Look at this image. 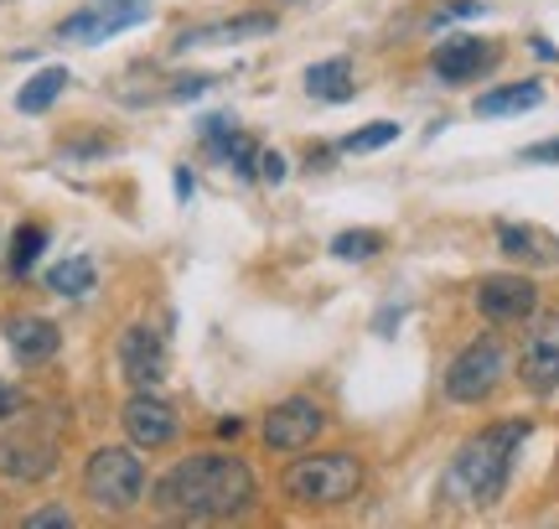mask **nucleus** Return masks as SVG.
<instances>
[{
  "label": "nucleus",
  "instance_id": "obj_18",
  "mask_svg": "<svg viewBox=\"0 0 559 529\" xmlns=\"http://www.w3.org/2000/svg\"><path fill=\"white\" fill-rule=\"evenodd\" d=\"M306 94L311 99H347L353 94V62L347 58H326V62H311L306 68Z\"/></svg>",
  "mask_w": 559,
  "mask_h": 529
},
{
  "label": "nucleus",
  "instance_id": "obj_27",
  "mask_svg": "<svg viewBox=\"0 0 559 529\" xmlns=\"http://www.w3.org/2000/svg\"><path fill=\"white\" fill-rule=\"evenodd\" d=\"M16 410H21V389H11L5 379H0V421H11Z\"/></svg>",
  "mask_w": 559,
  "mask_h": 529
},
{
  "label": "nucleus",
  "instance_id": "obj_4",
  "mask_svg": "<svg viewBox=\"0 0 559 529\" xmlns=\"http://www.w3.org/2000/svg\"><path fill=\"white\" fill-rule=\"evenodd\" d=\"M83 493L99 514H130L145 498V462L135 447H99L83 462Z\"/></svg>",
  "mask_w": 559,
  "mask_h": 529
},
{
  "label": "nucleus",
  "instance_id": "obj_2",
  "mask_svg": "<svg viewBox=\"0 0 559 529\" xmlns=\"http://www.w3.org/2000/svg\"><path fill=\"white\" fill-rule=\"evenodd\" d=\"M523 442H528V421H502V426H487L472 442H461V451L440 478V498L461 504V509H492L513 478V457Z\"/></svg>",
  "mask_w": 559,
  "mask_h": 529
},
{
  "label": "nucleus",
  "instance_id": "obj_13",
  "mask_svg": "<svg viewBox=\"0 0 559 529\" xmlns=\"http://www.w3.org/2000/svg\"><path fill=\"white\" fill-rule=\"evenodd\" d=\"M498 47L492 42H481V37H451V42H440L436 47V58H430V68H436V79L440 83H472L481 79L487 68H498Z\"/></svg>",
  "mask_w": 559,
  "mask_h": 529
},
{
  "label": "nucleus",
  "instance_id": "obj_1",
  "mask_svg": "<svg viewBox=\"0 0 559 529\" xmlns=\"http://www.w3.org/2000/svg\"><path fill=\"white\" fill-rule=\"evenodd\" d=\"M260 483L243 457L228 451H198L181 457L177 468L156 483V509L166 519H192V525H213V519H239L254 509Z\"/></svg>",
  "mask_w": 559,
  "mask_h": 529
},
{
  "label": "nucleus",
  "instance_id": "obj_25",
  "mask_svg": "<svg viewBox=\"0 0 559 529\" xmlns=\"http://www.w3.org/2000/svg\"><path fill=\"white\" fill-rule=\"evenodd\" d=\"M254 172H260L264 183H285V172H290V166H285L280 151H260V166H254Z\"/></svg>",
  "mask_w": 559,
  "mask_h": 529
},
{
  "label": "nucleus",
  "instance_id": "obj_19",
  "mask_svg": "<svg viewBox=\"0 0 559 529\" xmlns=\"http://www.w3.org/2000/svg\"><path fill=\"white\" fill-rule=\"evenodd\" d=\"M62 89H68V68H41L37 79H26V89L16 94V109L21 115H41V109H52Z\"/></svg>",
  "mask_w": 559,
  "mask_h": 529
},
{
  "label": "nucleus",
  "instance_id": "obj_20",
  "mask_svg": "<svg viewBox=\"0 0 559 529\" xmlns=\"http://www.w3.org/2000/svg\"><path fill=\"white\" fill-rule=\"evenodd\" d=\"M94 281H99V270H94V260L88 255H73V260H62L47 270V285L58 291V296H88L94 291Z\"/></svg>",
  "mask_w": 559,
  "mask_h": 529
},
{
  "label": "nucleus",
  "instance_id": "obj_23",
  "mask_svg": "<svg viewBox=\"0 0 559 529\" xmlns=\"http://www.w3.org/2000/svg\"><path fill=\"white\" fill-rule=\"evenodd\" d=\"M41 245H47V228H41V224H21L16 239H11V270H16V275H26V270L37 264Z\"/></svg>",
  "mask_w": 559,
  "mask_h": 529
},
{
  "label": "nucleus",
  "instance_id": "obj_10",
  "mask_svg": "<svg viewBox=\"0 0 559 529\" xmlns=\"http://www.w3.org/2000/svg\"><path fill=\"white\" fill-rule=\"evenodd\" d=\"M58 472V442L41 431H11L0 436V478L11 483H41Z\"/></svg>",
  "mask_w": 559,
  "mask_h": 529
},
{
  "label": "nucleus",
  "instance_id": "obj_12",
  "mask_svg": "<svg viewBox=\"0 0 559 529\" xmlns=\"http://www.w3.org/2000/svg\"><path fill=\"white\" fill-rule=\"evenodd\" d=\"M151 16L140 0H109V5H88V11H79V16H68L58 26L62 42H104L115 37V32H124V26H140V21Z\"/></svg>",
  "mask_w": 559,
  "mask_h": 529
},
{
  "label": "nucleus",
  "instance_id": "obj_9",
  "mask_svg": "<svg viewBox=\"0 0 559 529\" xmlns=\"http://www.w3.org/2000/svg\"><path fill=\"white\" fill-rule=\"evenodd\" d=\"M477 311L487 322H528L539 311V285L528 275H481L477 281Z\"/></svg>",
  "mask_w": 559,
  "mask_h": 529
},
{
  "label": "nucleus",
  "instance_id": "obj_26",
  "mask_svg": "<svg viewBox=\"0 0 559 529\" xmlns=\"http://www.w3.org/2000/svg\"><path fill=\"white\" fill-rule=\"evenodd\" d=\"M481 11V0H456V5H445V11H440V26H445V21H456V16H477Z\"/></svg>",
  "mask_w": 559,
  "mask_h": 529
},
{
  "label": "nucleus",
  "instance_id": "obj_24",
  "mask_svg": "<svg viewBox=\"0 0 559 529\" xmlns=\"http://www.w3.org/2000/svg\"><path fill=\"white\" fill-rule=\"evenodd\" d=\"M73 529V514L68 509H37V514H26V529Z\"/></svg>",
  "mask_w": 559,
  "mask_h": 529
},
{
  "label": "nucleus",
  "instance_id": "obj_11",
  "mask_svg": "<svg viewBox=\"0 0 559 529\" xmlns=\"http://www.w3.org/2000/svg\"><path fill=\"white\" fill-rule=\"evenodd\" d=\"M120 374L130 389H156L166 379V343L156 327H124L120 332Z\"/></svg>",
  "mask_w": 559,
  "mask_h": 529
},
{
  "label": "nucleus",
  "instance_id": "obj_14",
  "mask_svg": "<svg viewBox=\"0 0 559 529\" xmlns=\"http://www.w3.org/2000/svg\"><path fill=\"white\" fill-rule=\"evenodd\" d=\"M5 343L16 353V364L37 368V364H47V358H58L62 332H58V322H47L37 311H16V317H5Z\"/></svg>",
  "mask_w": 559,
  "mask_h": 529
},
{
  "label": "nucleus",
  "instance_id": "obj_7",
  "mask_svg": "<svg viewBox=\"0 0 559 529\" xmlns=\"http://www.w3.org/2000/svg\"><path fill=\"white\" fill-rule=\"evenodd\" d=\"M519 379L539 400H549L559 389V306L528 317V332H523V348H519Z\"/></svg>",
  "mask_w": 559,
  "mask_h": 529
},
{
  "label": "nucleus",
  "instance_id": "obj_17",
  "mask_svg": "<svg viewBox=\"0 0 559 529\" xmlns=\"http://www.w3.org/2000/svg\"><path fill=\"white\" fill-rule=\"evenodd\" d=\"M544 104V83L523 79V83H502V89H487L472 109L481 120H498V115H523V109H539Z\"/></svg>",
  "mask_w": 559,
  "mask_h": 529
},
{
  "label": "nucleus",
  "instance_id": "obj_6",
  "mask_svg": "<svg viewBox=\"0 0 559 529\" xmlns=\"http://www.w3.org/2000/svg\"><path fill=\"white\" fill-rule=\"evenodd\" d=\"M321 431H326V410H321V400H311V395H290V400L270 405L260 436H264V447H270V451H280V457H296V451L317 447Z\"/></svg>",
  "mask_w": 559,
  "mask_h": 529
},
{
  "label": "nucleus",
  "instance_id": "obj_15",
  "mask_svg": "<svg viewBox=\"0 0 559 529\" xmlns=\"http://www.w3.org/2000/svg\"><path fill=\"white\" fill-rule=\"evenodd\" d=\"M498 249L508 255V260L544 264V270H555L559 264L555 234H544V228H534V224H498Z\"/></svg>",
  "mask_w": 559,
  "mask_h": 529
},
{
  "label": "nucleus",
  "instance_id": "obj_3",
  "mask_svg": "<svg viewBox=\"0 0 559 529\" xmlns=\"http://www.w3.org/2000/svg\"><path fill=\"white\" fill-rule=\"evenodd\" d=\"M368 483L358 451H317V457H296L280 472V493L300 504V509H342L353 504Z\"/></svg>",
  "mask_w": 559,
  "mask_h": 529
},
{
  "label": "nucleus",
  "instance_id": "obj_16",
  "mask_svg": "<svg viewBox=\"0 0 559 529\" xmlns=\"http://www.w3.org/2000/svg\"><path fill=\"white\" fill-rule=\"evenodd\" d=\"M275 32V16L270 11H249V16H234V21H213V26H192L181 32L177 47H213V42H249V37H264Z\"/></svg>",
  "mask_w": 559,
  "mask_h": 529
},
{
  "label": "nucleus",
  "instance_id": "obj_5",
  "mask_svg": "<svg viewBox=\"0 0 559 529\" xmlns=\"http://www.w3.org/2000/svg\"><path fill=\"white\" fill-rule=\"evenodd\" d=\"M502 374H508V348H502L498 332H481V338H472V343L451 358V368H445V400L481 405V400H492V389L502 385Z\"/></svg>",
  "mask_w": 559,
  "mask_h": 529
},
{
  "label": "nucleus",
  "instance_id": "obj_8",
  "mask_svg": "<svg viewBox=\"0 0 559 529\" xmlns=\"http://www.w3.org/2000/svg\"><path fill=\"white\" fill-rule=\"evenodd\" d=\"M120 426H124V436H130V447L135 451H160V447H171V442H177L181 421H177V410L166 405L156 389H135V395L124 400V410H120Z\"/></svg>",
  "mask_w": 559,
  "mask_h": 529
},
{
  "label": "nucleus",
  "instance_id": "obj_21",
  "mask_svg": "<svg viewBox=\"0 0 559 529\" xmlns=\"http://www.w3.org/2000/svg\"><path fill=\"white\" fill-rule=\"evenodd\" d=\"M379 249H383L379 228H347V234L332 239V255H337V260H373Z\"/></svg>",
  "mask_w": 559,
  "mask_h": 529
},
{
  "label": "nucleus",
  "instance_id": "obj_28",
  "mask_svg": "<svg viewBox=\"0 0 559 529\" xmlns=\"http://www.w3.org/2000/svg\"><path fill=\"white\" fill-rule=\"evenodd\" d=\"M523 162H559V141H539L523 151Z\"/></svg>",
  "mask_w": 559,
  "mask_h": 529
},
{
  "label": "nucleus",
  "instance_id": "obj_22",
  "mask_svg": "<svg viewBox=\"0 0 559 529\" xmlns=\"http://www.w3.org/2000/svg\"><path fill=\"white\" fill-rule=\"evenodd\" d=\"M389 141H400V125H394V120H373L368 130L342 136V151H347V156H362V151H383Z\"/></svg>",
  "mask_w": 559,
  "mask_h": 529
}]
</instances>
